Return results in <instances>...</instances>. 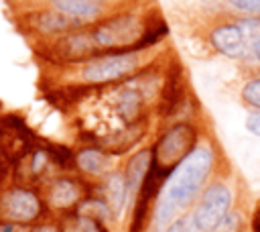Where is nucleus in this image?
<instances>
[{"instance_id": "obj_1", "label": "nucleus", "mask_w": 260, "mask_h": 232, "mask_svg": "<svg viewBox=\"0 0 260 232\" xmlns=\"http://www.w3.org/2000/svg\"><path fill=\"white\" fill-rule=\"evenodd\" d=\"M183 75V65L173 51L134 77L83 92L57 104V108L75 132L77 142L95 144L136 122L160 120L187 88Z\"/></svg>"}, {"instance_id": "obj_2", "label": "nucleus", "mask_w": 260, "mask_h": 232, "mask_svg": "<svg viewBox=\"0 0 260 232\" xmlns=\"http://www.w3.org/2000/svg\"><path fill=\"white\" fill-rule=\"evenodd\" d=\"M173 51L175 47L171 39H167L146 49L126 51V53H104L79 63H69V65L37 63L39 92L53 106H57L83 92L134 77L146 71L148 67L156 65L158 61H162Z\"/></svg>"}, {"instance_id": "obj_3", "label": "nucleus", "mask_w": 260, "mask_h": 232, "mask_svg": "<svg viewBox=\"0 0 260 232\" xmlns=\"http://www.w3.org/2000/svg\"><path fill=\"white\" fill-rule=\"evenodd\" d=\"M230 163L213 124L203 130L195 149L165 179L150 216V232H165L179 216L193 210L207 183Z\"/></svg>"}, {"instance_id": "obj_4", "label": "nucleus", "mask_w": 260, "mask_h": 232, "mask_svg": "<svg viewBox=\"0 0 260 232\" xmlns=\"http://www.w3.org/2000/svg\"><path fill=\"white\" fill-rule=\"evenodd\" d=\"M89 28L102 55L138 51L171 39V22L156 0H140L124 6Z\"/></svg>"}, {"instance_id": "obj_5", "label": "nucleus", "mask_w": 260, "mask_h": 232, "mask_svg": "<svg viewBox=\"0 0 260 232\" xmlns=\"http://www.w3.org/2000/svg\"><path fill=\"white\" fill-rule=\"evenodd\" d=\"M211 120L207 114L189 118H167L158 122L152 138V167L138 199L156 201V195L169 173L195 149Z\"/></svg>"}, {"instance_id": "obj_6", "label": "nucleus", "mask_w": 260, "mask_h": 232, "mask_svg": "<svg viewBox=\"0 0 260 232\" xmlns=\"http://www.w3.org/2000/svg\"><path fill=\"white\" fill-rule=\"evenodd\" d=\"M238 201V185H236V173L232 169V163H228L201 191L199 199L195 201L191 216L195 222V228L199 232H213L223 218L236 208Z\"/></svg>"}, {"instance_id": "obj_7", "label": "nucleus", "mask_w": 260, "mask_h": 232, "mask_svg": "<svg viewBox=\"0 0 260 232\" xmlns=\"http://www.w3.org/2000/svg\"><path fill=\"white\" fill-rule=\"evenodd\" d=\"M28 47L37 63H49V65H69L102 55L95 47L89 26H81L53 39L35 41L28 43Z\"/></svg>"}, {"instance_id": "obj_8", "label": "nucleus", "mask_w": 260, "mask_h": 232, "mask_svg": "<svg viewBox=\"0 0 260 232\" xmlns=\"http://www.w3.org/2000/svg\"><path fill=\"white\" fill-rule=\"evenodd\" d=\"M49 216L41 189L20 183H8L0 189V222L35 226Z\"/></svg>"}, {"instance_id": "obj_9", "label": "nucleus", "mask_w": 260, "mask_h": 232, "mask_svg": "<svg viewBox=\"0 0 260 232\" xmlns=\"http://www.w3.org/2000/svg\"><path fill=\"white\" fill-rule=\"evenodd\" d=\"M91 191H93V185L85 181L81 175H77L75 171H63L51 177L41 187V195L45 199V206L51 218H61L71 212H77V208L83 204V199Z\"/></svg>"}, {"instance_id": "obj_10", "label": "nucleus", "mask_w": 260, "mask_h": 232, "mask_svg": "<svg viewBox=\"0 0 260 232\" xmlns=\"http://www.w3.org/2000/svg\"><path fill=\"white\" fill-rule=\"evenodd\" d=\"M116 167H120L118 157L106 153L104 149H100L95 144L79 142L71 151V171H75L77 175H81L91 185L100 183Z\"/></svg>"}, {"instance_id": "obj_11", "label": "nucleus", "mask_w": 260, "mask_h": 232, "mask_svg": "<svg viewBox=\"0 0 260 232\" xmlns=\"http://www.w3.org/2000/svg\"><path fill=\"white\" fill-rule=\"evenodd\" d=\"M39 2L49 4V6L65 12L67 16L75 18L83 26H91L98 20L106 18L108 14H112L124 6H130V4H120L116 0H39Z\"/></svg>"}, {"instance_id": "obj_12", "label": "nucleus", "mask_w": 260, "mask_h": 232, "mask_svg": "<svg viewBox=\"0 0 260 232\" xmlns=\"http://www.w3.org/2000/svg\"><path fill=\"white\" fill-rule=\"evenodd\" d=\"M122 165V171H124V177H126V183H128V191H130V210L134 206V201L138 199L146 179H148V173H150V167H152V140L144 142L142 147H138L136 151H132Z\"/></svg>"}, {"instance_id": "obj_13", "label": "nucleus", "mask_w": 260, "mask_h": 232, "mask_svg": "<svg viewBox=\"0 0 260 232\" xmlns=\"http://www.w3.org/2000/svg\"><path fill=\"white\" fill-rule=\"evenodd\" d=\"M93 189L104 197V201L112 210L116 222H120L126 216V212H130V191H128V183H126L122 165L116 167L114 171H110L100 183L93 185Z\"/></svg>"}, {"instance_id": "obj_14", "label": "nucleus", "mask_w": 260, "mask_h": 232, "mask_svg": "<svg viewBox=\"0 0 260 232\" xmlns=\"http://www.w3.org/2000/svg\"><path fill=\"white\" fill-rule=\"evenodd\" d=\"M242 81L236 90V98L240 106H244L248 112L260 110V67L252 69H240Z\"/></svg>"}, {"instance_id": "obj_15", "label": "nucleus", "mask_w": 260, "mask_h": 232, "mask_svg": "<svg viewBox=\"0 0 260 232\" xmlns=\"http://www.w3.org/2000/svg\"><path fill=\"white\" fill-rule=\"evenodd\" d=\"M57 220H59V226L63 232H112L110 226H106L100 220L85 216L81 212H71V214L61 216Z\"/></svg>"}, {"instance_id": "obj_16", "label": "nucleus", "mask_w": 260, "mask_h": 232, "mask_svg": "<svg viewBox=\"0 0 260 232\" xmlns=\"http://www.w3.org/2000/svg\"><path fill=\"white\" fill-rule=\"evenodd\" d=\"M221 8L242 16H258L260 18V0H217Z\"/></svg>"}, {"instance_id": "obj_17", "label": "nucleus", "mask_w": 260, "mask_h": 232, "mask_svg": "<svg viewBox=\"0 0 260 232\" xmlns=\"http://www.w3.org/2000/svg\"><path fill=\"white\" fill-rule=\"evenodd\" d=\"M165 232H199V230L195 228V222H193L191 212H187V214L179 216L171 226H167Z\"/></svg>"}, {"instance_id": "obj_18", "label": "nucleus", "mask_w": 260, "mask_h": 232, "mask_svg": "<svg viewBox=\"0 0 260 232\" xmlns=\"http://www.w3.org/2000/svg\"><path fill=\"white\" fill-rule=\"evenodd\" d=\"M30 232H63V230H61L57 218H45L43 222L35 224V226L30 228Z\"/></svg>"}, {"instance_id": "obj_19", "label": "nucleus", "mask_w": 260, "mask_h": 232, "mask_svg": "<svg viewBox=\"0 0 260 232\" xmlns=\"http://www.w3.org/2000/svg\"><path fill=\"white\" fill-rule=\"evenodd\" d=\"M246 128H248V132H252L254 136H260V110L248 114V118H246Z\"/></svg>"}, {"instance_id": "obj_20", "label": "nucleus", "mask_w": 260, "mask_h": 232, "mask_svg": "<svg viewBox=\"0 0 260 232\" xmlns=\"http://www.w3.org/2000/svg\"><path fill=\"white\" fill-rule=\"evenodd\" d=\"M10 171H12V163L0 149V185H4L6 177H10Z\"/></svg>"}, {"instance_id": "obj_21", "label": "nucleus", "mask_w": 260, "mask_h": 232, "mask_svg": "<svg viewBox=\"0 0 260 232\" xmlns=\"http://www.w3.org/2000/svg\"><path fill=\"white\" fill-rule=\"evenodd\" d=\"M32 226H22L16 222H0V232H30Z\"/></svg>"}, {"instance_id": "obj_22", "label": "nucleus", "mask_w": 260, "mask_h": 232, "mask_svg": "<svg viewBox=\"0 0 260 232\" xmlns=\"http://www.w3.org/2000/svg\"><path fill=\"white\" fill-rule=\"evenodd\" d=\"M252 67H260V39H258V43H256L254 49H252L250 61H248L244 67H240V69H252Z\"/></svg>"}]
</instances>
